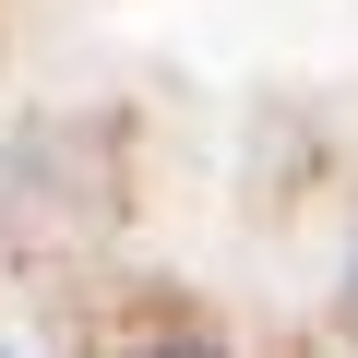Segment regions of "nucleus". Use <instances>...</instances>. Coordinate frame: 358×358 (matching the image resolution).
Segmentation results:
<instances>
[{
    "label": "nucleus",
    "instance_id": "1",
    "mask_svg": "<svg viewBox=\"0 0 358 358\" xmlns=\"http://www.w3.org/2000/svg\"><path fill=\"white\" fill-rule=\"evenodd\" d=\"M346 322H358V239H346Z\"/></svg>",
    "mask_w": 358,
    "mask_h": 358
}]
</instances>
